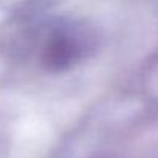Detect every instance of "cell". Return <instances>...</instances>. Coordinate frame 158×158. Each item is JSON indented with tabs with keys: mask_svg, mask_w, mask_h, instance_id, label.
I'll use <instances>...</instances> for the list:
<instances>
[{
	"mask_svg": "<svg viewBox=\"0 0 158 158\" xmlns=\"http://www.w3.org/2000/svg\"><path fill=\"white\" fill-rule=\"evenodd\" d=\"M79 53H81V47L77 40L71 39V36L67 33H60L50 40L44 59L51 68H64L65 65L71 64Z\"/></svg>",
	"mask_w": 158,
	"mask_h": 158,
	"instance_id": "6da1fadb",
	"label": "cell"
}]
</instances>
